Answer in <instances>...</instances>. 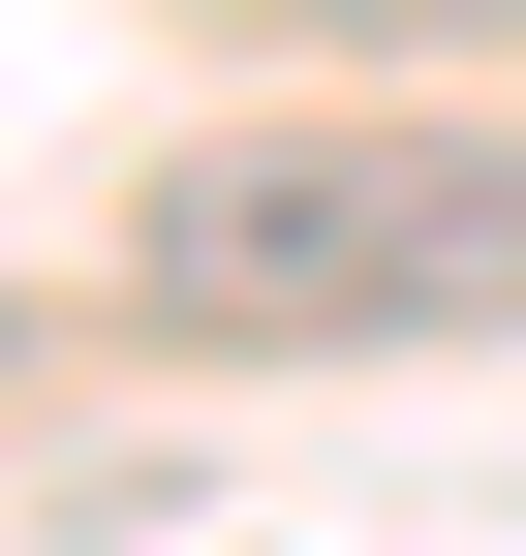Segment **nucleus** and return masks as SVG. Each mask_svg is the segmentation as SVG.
I'll list each match as a JSON object with an SVG mask.
<instances>
[{"label": "nucleus", "instance_id": "nucleus-1", "mask_svg": "<svg viewBox=\"0 0 526 556\" xmlns=\"http://www.w3.org/2000/svg\"><path fill=\"white\" fill-rule=\"evenodd\" d=\"M186 340H526V124H217L155 155Z\"/></svg>", "mask_w": 526, "mask_h": 556}]
</instances>
